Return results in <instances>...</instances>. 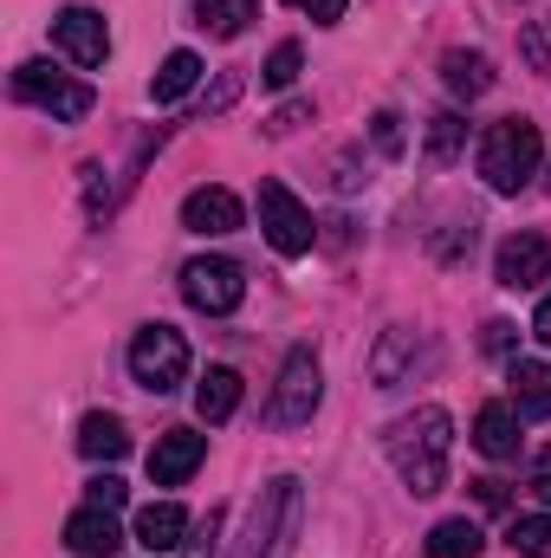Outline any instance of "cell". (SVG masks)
Listing matches in <instances>:
<instances>
[{"label": "cell", "instance_id": "44dd1931", "mask_svg": "<svg viewBox=\"0 0 551 558\" xmlns=\"http://www.w3.org/2000/svg\"><path fill=\"white\" fill-rule=\"evenodd\" d=\"M441 78H448L454 98H480L493 85V65H487V52H448L441 59Z\"/></svg>", "mask_w": 551, "mask_h": 558}, {"label": "cell", "instance_id": "52a82bcc", "mask_svg": "<svg viewBox=\"0 0 551 558\" xmlns=\"http://www.w3.org/2000/svg\"><path fill=\"white\" fill-rule=\"evenodd\" d=\"M260 234L273 241V254H285V260L311 254V241H318L311 208H305L285 182H260Z\"/></svg>", "mask_w": 551, "mask_h": 558}, {"label": "cell", "instance_id": "5bb4252c", "mask_svg": "<svg viewBox=\"0 0 551 558\" xmlns=\"http://www.w3.org/2000/svg\"><path fill=\"white\" fill-rule=\"evenodd\" d=\"M519 410L513 403H487L480 416H474V448L487 454V461H513L519 454Z\"/></svg>", "mask_w": 551, "mask_h": 558}, {"label": "cell", "instance_id": "1f68e13d", "mask_svg": "<svg viewBox=\"0 0 551 558\" xmlns=\"http://www.w3.org/2000/svg\"><path fill=\"white\" fill-rule=\"evenodd\" d=\"M305 7H311L318 26H338V20H344V0H305Z\"/></svg>", "mask_w": 551, "mask_h": 558}, {"label": "cell", "instance_id": "7c38bea8", "mask_svg": "<svg viewBox=\"0 0 551 558\" xmlns=\"http://www.w3.org/2000/svg\"><path fill=\"white\" fill-rule=\"evenodd\" d=\"M65 546H72L78 558H111L118 546H124V533H118V513L85 500V507L65 520Z\"/></svg>", "mask_w": 551, "mask_h": 558}, {"label": "cell", "instance_id": "7a4b0ae2", "mask_svg": "<svg viewBox=\"0 0 551 558\" xmlns=\"http://www.w3.org/2000/svg\"><path fill=\"white\" fill-rule=\"evenodd\" d=\"M539 169H546V137H539L532 118H500L487 131V143H480V175H487L493 195H519Z\"/></svg>", "mask_w": 551, "mask_h": 558}, {"label": "cell", "instance_id": "e0dca14e", "mask_svg": "<svg viewBox=\"0 0 551 558\" xmlns=\"http://www.w3.org/2000/svg\"><path fill=\"white\" fill-rule=\"evenodd\" d=\"M234 410H241V377H234L228 364H215V371L195 384V416L201 422H228Z\"/></svg>", "mask_w": 551, "mask_h": 558}, {"label": "cell", "instance_id": "8fae6325", "mask_svg": "<svg viewBox=\"0 0 551 558\" xmlns=\"http://www.w3.org/2000/svg\"><path fill=\"white\" fill-rule=\"evenodd\" d=\"M201 454H208V435H195V428H162L156 448H149V481H156V487H182V481L201 468Z\"/></svg>", "mask_w": 551, "mask_h": 558}, {"label": "cell", "instance_id": "603a6c76", "mask_svg": "<svg viewBox=\"0 0 551 558\" xmlns=\"http://www.w3.org/2000/svg\"><path fill=\"white\" fill-rule=\"evenodd\" d=\"M195 85H201V59H195V52H169L149 92H156V105H175V98H188Z\"/></svg>", "mask_w": 551, "mask_h": 558}, {"label": "cell", "instance_id": "ffe728a7", "mask_svg": "<svg viewBox=\"0 0 551 558\" xmlns=\"http://www.w3.org/2000/svg\"><path fill=\"white\" fill-rule=\"evenodd\" d=\"M254 13H260V0H195V26H208L215 39H241Z\"/></svg>", "mask_w": 551, "mask_h": 558}, {"label": "cell", "instance_id": "f1b7e54d", "mask_svg": "<svg viewBox=\"0 0 551 558\" xmlns=\"http://www.w3.org/2000/svg\"><path fill=\"white\" fill-rule=\"evenodd\" d=\"M370 137H377L383 156H396V149H403V118H396V111H377V131H370Z\"/></svg>", "mask_w": 551, "mask_h": 558}, {"label": "cell", "instance_id": "ba28073f", "mask_svg": "<svg viewBox=\"0 0 551 558\" xmlns=\"http://www.w3.org/2000/svg\"><path fill=\"white\" fill-rule=\"evenodd\" d=\"M182 299H188L195 312L221 318V312H234V305L247 299V279H241V267H234V260L201 254V260H188V267H182Z\"/></svg>", "mask_w": 551, "mask_h": 558}, {"label": "cell", "instance_id": "484cf974", "mask_svg": "<svg viewBox=\"0 0 551 558\" xmlns=\"http://www.w3.org/2000/svg\"><path fill=\"white\" fill-rule=\"evenodd\" d=\"M298 65H305V52H298V46L285 39V46H273V52H267V65H260V78H267L273 92H285V85L298 78Z\"/></svg>", "mask_w": 551, "mask_h": 558}, {"label": "cell", "instance_id": "7402d4cb", "mask_svg": "<svg viewBox=\"0 0 551 558\" xmlns=\"http://www.w3.org/2000/svg\"><path fill=\"white\" fill-rule=\"evenodd\" d=\"M480 546H487V539H480V526L461 513V520H441V526L428 533V546H421V553H428V558H480Z\"/></svg>", "mask_w": 551, "mask_h": 558}, {"label": "cell", "instance_id": "4dcf8cb0", "mask_svg": "<svg viewBox=\"0 0 551 558\" xmlns=\"http://www.w3.org/2000/svg\"><path fill=\"white\" fill-rule=\"evenodd\" d=\"M532 494H539V500L551 507V448L539 454V461H532Z\"/></svg>", "mask_w": 551, "mask_h": 558}, {"label": "cell", "instance_id": "4316f807", "mask_svg": "<svg viewBox=\"0 0 551 558\" xmlns=\"http://www.w3.org/2000/svg\"><path fill=\"white\" fill-rule=\"evenodd\" d=\"M215 539H221V507H208V520L188 533V553L182 558H215Z\"/></svg>", "mask_w": 551, "mask_h": 558}, {"label": "cell", "instance_id": "9c48e42d", "mask_svg": "<svg viewBox=\"0 0 551 558\" xmlns=\"http://www.w3.org/2000/svg\"><path fill=\"white\" fill-rule=\"evenodd\" d=\"M493 279L506 292H532L551 279V241L546 234H506L500 254H493Z\"/></svg>", "mask_w": 551, "mask_h": 558}, {"label": "cell", "instance_id": "6da1fadb", "mask_svg": "<svg viewBox=\"0 0 551 558\" xmlns=\"http://www.w3.org/2000/svg\"><path fill=\"white\" fill-rule=\"evenodd\" d=\"M383 448H390V461H396L403 487L428 500V494H441V487H448V448H454V422H448V410L421 403V410H409V416L390 422Z\"/></svg>", "mask_w": 551, "mask_h": 558}, {"label": "cell", "instance_id": "836d02e7", "mask_svg": "<svg viewBox=\"0 0 551 558\" xmlns=\"http://www.w3.org/2000/svg\"><path fill=\"white\" fill-rule=\"evenodd\" d=\"M532 331H539V344H551V292H546V305L532 312Z\"/></svg>", "mask_w": 551, "mask_h": 558}, {"label": "cell", "instance_id": "4fadbf2b", "mask_svg": "<svg viewBox=\"0 0 551 558\" xmlns=\"http://www.w3.org/2000/svg\"><path fill=\"white\" fill-rule=\"evenodd\" d=\"M182 228L188 234H234L241 228V195L234 189H195L182 202Z\"/></svg>", "mask_w": 551, "mask_h": 558}, {"label": "cell", "instance_id": "d4e9b609", "mask_svg": "<svg viewBox=\"0 0 551 558\" xmlns=\"http://www.w3.org/2000/svg\"><path fill=\"white\" fill-rule=\"evenodd\" d=\"M461 137H467V124H461L454 111H441V118L428 124V156H434V162H454V156H461Z\"/></svg>", "mask_w": 551, "mask_h": 558}, {"label": "cell", "instance_id": "f546056e", "mask_svg": "<svg viewBox=\"0 0 551 558\" xmlns=\"http://www.w3.org/2000/svg\"><path fill=\"white\" fill-rule=\"evenodd\" d=\"M480 344H487V351H493V357H506V351H513V325H506V318H493V325H487V338H480Z\"/></svg>", "mask_w": 551, "mask_h": 558}, {"label": "cell", "instance_id": "3957f363", "mask_svg": "<svg viewBox=\"0 0 551 558\" xmlns=\"http://www.w3.org/2000/svg\"><path fill=\"white\" fill-rule=\"evenodd\" d=\"M131 377H137L143 390H156V397L182 390V377H188V338L175 325H143L137 338H131Z\"/></svg>", "mask_w": 551, "mask_h": 558}, {"label": "cell", "instance_id": "ac0fdd59", "mask_svg": "<svg viewBox=\"0 0 551 558\" xmlns=\"http://www.w3.org/2000/svg\"><path fill=\"white\" fill-rule=\"evenodd\" d=\"M513 410L532 422H551V364H513Z\"/></svg>", "mask_w": 551, "mask_h": 558}, {"label": "cell", "instance_id": "277c9868", "mask_svg": "<svg viewBox=\"0 0 551 558\" xmlns=\"http://www.w3.org/2000/svg\"><path fill=\"white\" fill-rule=\"evenodd\" d=\"M13 98H20V105H39L52 124H78V118L91 111V85L52 72L46 59H26V65L13 72Z\"/></svg>", "mask_w": 551, "mask_h": 558}, {"label": "cell", "instance_id": "30bf717a", "mask_svg": "<svg viewBox=\"0 0 551 558\" xmlns=\"http://www.w3.org/2000/svg\"><path fill=\"white\" fill-rule=\"evenodd\" d=\"M52 39H59V52H65L72 65H105V59H111V26H105L98 7H65V13L52 20Z\"/></svg>", "mask_w": 551, "mask_h": 558}, {"label": "cell", "instance_id": "cb8c5ba5", "mask_svg": "<svg viewBox=\"0 0 551 558\" xmlns=\"http://www.w3.org/2000/svg\"><path fill=\"white\" fill-rule=\"evenodd\" d=\"M506 546L519 558H551V513H519L506 526Z\"/></svg>", "mask_w": 551, "mask_h": 558}, {"label": "cell", "instance_id": "d6986e66", "mask_svg": "<svg viewBox=\"0 0 551 558\" xmlns=\"http://www.w3.org/2000/svg\"><path fill=\"white\" fill-rule=\"evenodd\" d=\"M124 448H131V435H124V422L118 416L98 410V416L78 422V454H85V461H118Z\"/></svg>", "mask_w": 551, "mask_h": 558}, {"label": "cell", "instance_id": "e575fe53", "mask_svg": "<svg viewBox=\"0 0 551 558\" xmlns=\"http://www.w3.org/2000/svg\"><path fill=\"white\" fill-rule=\"evenodd\" d=\"M546 189H551V156H546Z\"/></svg>", "mask_w": 551, "mask_h": 558}, {"label": "cell", "instance_id": "8992f818", "mask_svg": "<svg viewBox=\"0 0 551 558\" xmlns=\"http://www.w3.org/2000/svg\"><path fill=\"white\" fill-rule=\"evenodd\" d=\"M318 397H325L318 351H311V344L285 351V364H279V390H273V422H279V428H305L311 410H318Z\"/></svg>", "mask_w": 551, "mask_h": 558}, {"label": "cell", "instance_id": "9a60e30c", "mask_svg": "<svg viewBox=\"0 0 551 558\" xmlns=\"http://www.w3.org/2000/svg\"><path fill=\"white\" fill-rule=\"evenodd\" d=\"M182 533H188V513H182L175 500H149V507L137 513V546H143L149 558L169 553V546H188Z\"/></svg>", "mask_w": 551, "mask_h": 558}, {"label": "cell", "instance_id": "83f0119b", "mask_svg": "<svg viewBox=\"0 0 551 558\" xmlns=\"http://www.w3.org/2000/svg\"><path fill=\"white\" fill-rule=\"evenodd\" d=\"M85 500H91V507H111V513H118V507H124V481H118V474H98V481L85 487Z\"/></svg>", "mask_w": 551, "mask_h": 558}, {"label": "cell", "instance_id": "2e32d148", "mask_svg": "<svg viewBox=\"0 0 551 558\" xmlns=\"http://www.w3.org/2000/svg\"><path fill=\"white\" fill-rule=\"evenodd\" d=\"M415 351H421V344H415L409 325H390V331H383V344H377V357H370V384H377V390H396V384L409 377Z\"/></svg>", "mask_w": 551, "mask_h": 558}, {"label": "cell", "instance_id": "5b68a950", "mask_svg": "<svg viewBox=\"0 0 551 558\" xmlns=\"http://www.w3.org/2000/svg\"><path fill=\"white\" fill-rule=\"evenodd\" d=\"M292 533H298V481L279 474L273 487L260 494L254 520H247V546H241V558H279Z\"/></svg>", "mask_w": 551, "mask_h": 558}, {"label": "cell", "instance_id": "d6a6232c", "mask_svg": "<svg viewBox=\"0 0 551 558\" xmlns=\"http://www.w3.org/2000/svg\"><path fill=\"white\" fill-rule=\"evenodd\" d=\"M311 118V105H285V111H273V131H298Z\"/></svg>", "mask_w": 551, "mask_h": 558}]
</instances>
